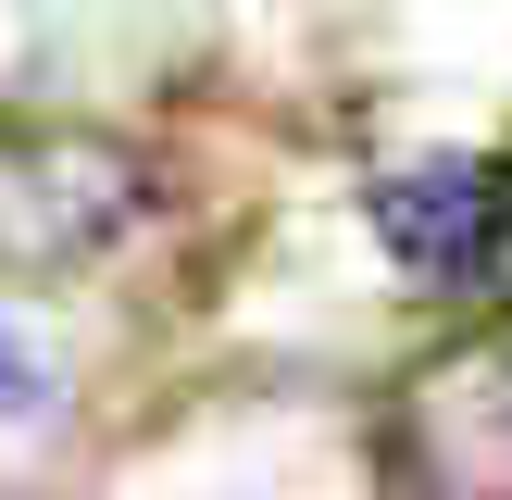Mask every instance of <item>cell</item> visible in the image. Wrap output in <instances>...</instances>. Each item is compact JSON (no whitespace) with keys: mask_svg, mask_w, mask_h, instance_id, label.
<instances>
[{"mask_svg":"<svg viewBox=\"0 0 512 500\" xmlns=\"http://www.w3.org/2000/svg\"><path fill=\"white\" fill-rule=\"evenodd\" d=\"M375 238L413 288H488L512 263V163L488 150H425V163H388L375 175Z\"/></svg>","mask_w":512,"mask_h":500,"instance_id":"cell-1","label":"cell"},{"mask_svg":"<svg viewBox=\"0 0 512 500\" xmlns=\"http://www.w3.org/2000/svg\"><path fill=\"white\" fill-rule=\"evenodd\" d=\"M400 450H413L425 500H512V325L438 350V363L413 375Z\"/></svg>","mask_w":512,"mask_h":500,"instance_id":"cell-2","label":"cell"}]
</instances>
